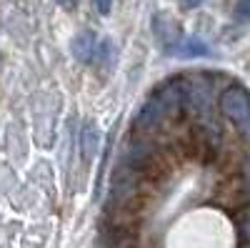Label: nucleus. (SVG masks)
<instances>
[{"label": "nucleus", "instance_id": "9", "mask_svg": "<svg viewBox=\"0 0 250 248\" xmlns=\"http://www.w3.org/2000/svg\"><path fill=\"white\" fill-rule=\"evenodd\" d=\"M200 3H203V0H183V5H185V8H198Z\"/></svg>", "mask_w": 250, "mask_h": 248}, {"label": "nucleus", "instance_id": "7", "mask_svg": "<svg viewBox=\"0 0 250 248\" xmlns=\"http://www.w3.org/2000/svg\"><path fill=\"white\" fill-rule=\"evenodd\" d=\"M233 18H235V23H250V0H238Z\"/></svg>", "mask_w": 250, "mask_h": 248}, {"label": "nucleus", "instance_id": "5", "mask_svg": "<svg viewBox=\"0 0 250 248\" xmlns=\"http://www.w3.org/2000/svg\"><path fill=\"white\" fill-rule=\"evenodd\" d=\"M173 53H178L183 58H203V55L210 53V48H208L200 38H180V43Z\"/></svg>", "mask_w": 250, "mask_h": 248}, {"label": "nucleus", "instance_id": "10", "mask_svg": "<svg viewBox=\"0 0 250 248\" xmlns=\"http://www.w3.org/2000/svg\"><path fill=\"white\" fill-rule=\"evenodd\" d=\"M60 3H62V5H68V8H70V5L75 3V0H60Z\"/></svg>", "mask_w": 250, "mask_h": 248}, {"label": "nucleus", "instance_id": "6", "mask_svg": "<svg viewBox=\"0 0 250 248\" xmlns=\"http://www.w3.org/2000/svg\"><path fill=\"white\" fill-rule=\"evenodd\" d=\"M80 140H83V158L90 160L95 148H98V126L95 123H88V126L83 128V138Z\"/></svg>", "mask_w": 250, "mask_h": 248}, {"label": "nucleus", "instance_id": "4", "mask_svg": "<svg viewBox=\"0 0 250 248\" xmlns=\"http://www.w3.org/2000/svg\"><path fill=\"white\" fill-rule=\"evenodd\" d=\"M95 45H98L95 43V35L88 33V30H83L73 40V53H75V58L80 60V63H90L93 55H95Z\"/></svg>", "mask_w": 250, "mask_h": 248}, {"label": "nucleus", "instance_id": "2", "mask_svg": "<svg viewBox=\"0 0 250 248\" xmlns=\"http://www.w3.org/2000/svg\"><path fill=\"white\" fill-rule=\"evenodd\" d=\"M220 111L223 115H228L238 131L250 140V93L243 86H230L225 88L220 95Z\"/></svg>", "mask_w": 250, "mask_h": 248}, {"label": "nucleus", "instance_id": "8", "mask_svg": "<svg viewBox=\"0 0 250 248\" xmlns=\"http://www.w3.org/2000/svg\"><path fill=\"white\" fill-rule=\"evenodd\" d=\"M93 3H95L98 13H103V15H108L110 8H113V0H93Z\"/></svg>", "mask_w": 250, "mask_h": 248}, {"label": "nucleus", "instance_id": "1", "mask_svg": "<svg viewBox=\"0 0 250 248\" xmlns=\"http://www.w3.org/2000/svg\"><path fill=\"white\" fill-rule=\"evenodd\" d=\"M185 106V88L180 83H168L163 86L138 115V131H155L160 128L168 118L180 115Z\"/></svg>", "mask_w": 250, "mask_h": 248}, {"label": "nucleus", "instance_id": "3", "mask_svg": "<svg viewBox=\"0 0 250 248\" xmlns=\"http://www.w3.org/2000/svg\"><path fill=\"white\" fill-rule=\"evenodd\" d=\"M155 35H158V40L163 43V48H168V50H175L178 48V43H180V30L175 28V23H170L168 20V15H160L158 20H155Z\"/></svg>", "mask_w": 250, "mask_h": 248}]
</instances>
